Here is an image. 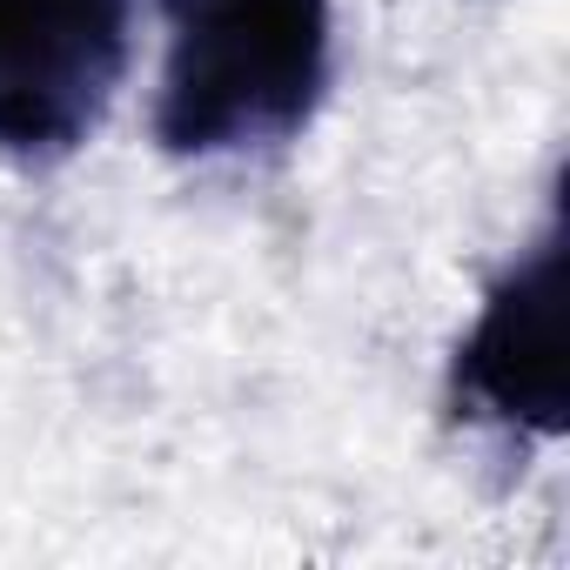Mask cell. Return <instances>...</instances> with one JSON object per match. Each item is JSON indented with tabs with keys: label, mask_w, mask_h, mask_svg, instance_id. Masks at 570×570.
Wrapping results in <instances>:
<instances>
[{
	"label": "cell",
	"mask_w": 570,
	"mask_h": 570,
	"mask_svg": "<svg viewBox=\"0 0 570 570\" xmlns=\"http://www.w3.org/2000/svg\"><path fill=\"white\" fill-rule=\"evenodd\" d=\"M330 95V0H168L155 141L181 161L282 148Z\"/></svg>",
	"instance_id": "6da1fadb"
},
{
	"label": "cell",
	"mask_w": 570,
	"mask_h": 570,
	"mask_svg": "<svg viewBox=\"0 0 570 570\" xmlns=\"http://www.w3.org/2000/svg\"><path fill=\"white\" fill-rule=\"evenodd\" d=\"M563 330H570V248L563 222H550L530 255L490 289L476 330L456 350V403L510 436H563L570 383H563Z\"/></svg>",
	"instance_id": "3957f363"
},
{
	"label": "cell",
	"mask_w": 570,
	"mask_h": 570,
	"mask_svg": "<svg viewBox=\"0 0 570 570\" xmlns=\"http://www.w3.org/2000/svg\"><path fill=\"white\" fill-rule=\"evenodd\" d=\"M135 48V0H0V155H75Z\"/></svg>",
	"instance_id": "7a4b0ae2"
}]
</instances>
